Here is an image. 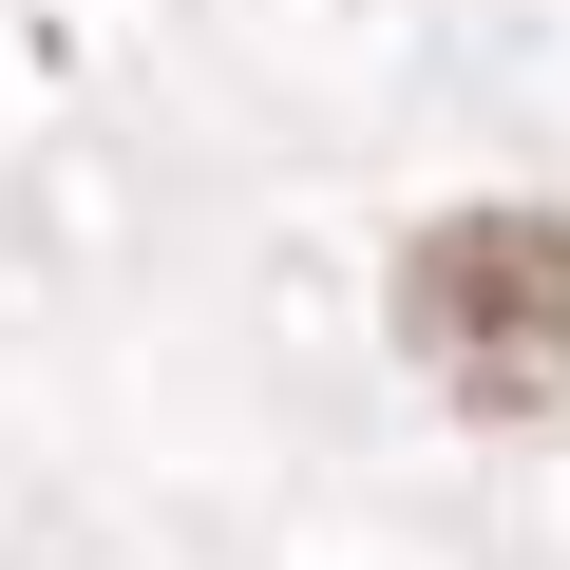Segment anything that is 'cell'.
I'll return each instance as SVG.
<instances>
[{"instance_id": "6da1fadb", "label": "cell", "mask_w": 570, "mask_h": 570, "mask_svg": "<svg viewBox=\"0 0 570 570\" xmlns=\"http://www.w3.org/2000/svg\"><path fill=\"white\" fill-rule=\"evenodd\" d=\"M400 362L456 419H570V209H438L400 247Z\"/></svg>"}]
</instances>
